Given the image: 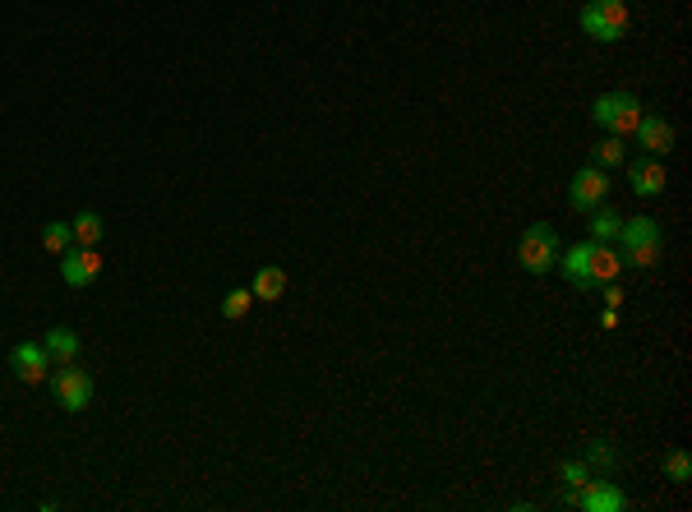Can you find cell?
<instances>
[{"label":"cell","instance_id":"obj_17","mask_svg":"<svg viewBox=\"0 0 692 512\" xmlns=\"http://www.w3.org/2000/svg\"><path fill=\"white\" fill-rule=\"evenodd\" d=\"M591 162H596V167H619V162H628V148H623V139L619 134H609L605 143H596V148H591Z\"/></svg>","mask_w":692,"mask_h":512},{"label":"cell","instance_id":"obj_13","mask_svg":"<svg viewBox=\"0 0 692 512\" xmlns=\"http://www.w3.org/2000/svg\"><path fill=\"white\" fill-rule=\"evenodd\" d=\"M47 356H51V365H74V360H79V333H74V328H51L47 333Z\"/></svg>","mask_w":692,"mask_h":512},{"label":"cell","instance_id":"obj_14","mask_svg":"<svg viewBox=\"0 0 692 512\" xmlns=\"http://www.w3.org/2000/svg\"><path fill=\"white\" fill-rule=\"evenodd\" d=\"M600 14V24H605V37L609 42H619L628 33V0H591Z\"/></svg>","mask_w":692,"mask_h":512},{"label":"cell","instance_id":"obj_1","mask_svg":"<svg viewBox=\"0 0 692 512\" xmlns=\"http://www.w3.org/2000/svg\"><path fill=\"white\" fill-rule=\"evenodd\" d=\"M614 245H619L623 263H633V268H656L665 259V236H660L656 217H623Z\"/></svg>","mask_w":692,"mask_h":512},{"label":"cell","instance_id":"obj_7","mask_svg":"<svg viewBox=\"0 0 692 512\" xmlns=\"http://www.w3.org/2000/svg\"><path fill=\"white\" fill-rule=\"evenodd\" d=\"M628 185H633V194H642V199H656V194H665V162L660 157H637V162H628Z\"/></svg>","mask_w":692,"mask_h":512},{"label":"cell","instance_id":"obj_15","mask_svg":"<svg viewBox=\"0 0 692 512\" xmlns=\"http://www.w3.org/2000/svg\"><path fill=\"white\" fill-rule=\"evenodd\" d=\"M250 291H254V300H268V305H273V300L287 296V273H282V268H259Z\"/></svg>","mask_w":692,"mask_h":512},{"label":"cell","instance_id":"obj_22","mask_svg":"<svg viewBox=\"0 0 692 512\" xmlns=\"http://www.w3.org/2000/svg\"><path fill=\"white\" fill-rule=\"evenodd\" d=\"M665 476L674 480V485H688V480H692V457L683 453V448H679V453H669V457H665Z\"/></svg>","mask_w":692,"mask_h":512},{"label":"cell","instance_id":"obj_21","mask_svg":"<svg viewBox=\"0 0 692 512\" xmlns=\"http://www.w3.org/2000/svg\"><path fill=\"white\" fill-rule=\"evenodd\" d=\"M582 462L591 466V471H605V476H609V471H614V448H609L605 439H596V443H591V448H586V457H582Z\"/></svg>","mask_w":692,"mask_h":512},{"label":"cell","instance_id":"obj_10","mask_svg":"<svg viewBox=\"0 0 692 512\" xmlns=\"http://www.w3.org/2000/svg\"><path fill=\"white\" fill-rule=\"evenodd\" d=\"M623 489L614 485V480H586L582 489H577V508H586V512H619L623 508Z\"/></svg>","mask_w":692,"mask_h":512},{"label":"cell","instance_id":"obj_9","mask_svg":"<svg viewBox=\"0 0 692 512\" xmlns=\"http://www.w3.org/2000/svg\"><path fill=\"white\" fill-rule=\"evenodd\" d=\"M591 250H596V240H582V245H573L568 254H559V273L563 282L573 286V291H591Z\"/></svg>","mask_w":692,"mask_h":512},{"label":"cell","instance_id":"obj_16","mask_svg":"<svg viewBox=\"0 0 692 512\" xmlns=\"http://www.w3.org/2000/svg\"><path fill=\"white\" fill-rule=\"evenodd\" d=\"M619 227H623V217L614 213V208H591V240H609L614 245V236H619Z\"/></svg>","mask_w":692,"mask_h":512},{"label":"cell","instance_id":"obj_24","mask_svg":"<svg viewBox=\"0 0 692 512\" xmlns=\"http://www.w3.org/2000/svg\"><path fill=\"white\" fill-rule=\"evenodd\" d=\"M577 24H582V33H586V37H596V42H609V37H605V24H600V14H596V5H591V0L582 5V14H577Z\"/></svg>","mask_w":692,"mask_h":512},{"label":"cell","instance_id":"obj_12","mask_svg":"<svg viewBox=\"0 0 692 512\" xmlns=\"http://www.w3.org/2000/svg\"><path fill=\"white\" fill-rule=\"evenodd\" d=\"M619 273H623L619 245H609V240H596V250H591V282H596V286L619 282Z\"/></svg>","mask_w":692,"mask_h":512},{"label":"cell","instance_id":"obj_3","mask_svg":"<svg viewBox=\"0 0 692 512\" xmlns=\"http://www.w3.org/2000/svg\"><path fill=\"white\" fill-rule=\"evenodd\" d=\"M642 116H646V111H642V102H637L633 93H605V97L591 102V120H596L600 130L619 134V139H628Z\"/></svg>","mask_w":692,"mask_h":512},{"label":"cell","instance_id":"obj_6","mask_svg":"<svg viewBox=\"0 0 692 512\" xmlns=\"http://www.w3.org/2000/svg\"><path fill=\"white\" fill-rule=\"evenodd\" d=\"M51 388H56V406H65V411H88V402H93V379L79 365H60Z\"/></svg>","mask_w":692,"mask_h":512},{"label":"cell","instance_id":"obj_5","mask_svg":"<svg viewBox=\"0 0 692 512\" xmlns=\"http://www.w3.org/2000/svg\"><path fill=\"white\" fill-rule=\"evenodd\" d=\"M60 277H65V286H74V291L93 286L97 277H102V254H97V245H70V250L60 254Z\"/></svg>","mask_w":692,"mask_h":512},{"label":"cell","instance_id":"obj_8","mask_svg":"<svg viewBox=\"0 0 692 512\" xmlns=\"http://www.w3.org/2000/svg\"><path fill=\"white\" fill-rule=\"evenodd\" d=\"M10 365L14 374H19V383H42L51 370V356H47V346H37V342H19L10 351Z\"/></svg>","mask_w":692,"mask_h":512},{"label":"cell","instance_id":"obj_23","mask_svg":"<svg viewBox=\"0 0 692 512\" xmlns=\"http://www.w3.org/2000/svg\"><path fill=\"white\" fill-rule=\"evenodd\" d=\"M591 476H596V471H591L586 462H563V466H559V480H563L568 489H582Z\"/></svg>","mask_w":692,"mask_h":512},{"label":"cell","instance_id":"obj_11","mask_svg":"<svg viewBox=\"0 0 692 512\" xmlns=\"http://www.w3.org/2000/svg\"><path fill=\"white\" fill-rule=\"evenodd\" d=\"M633 134H637V148H642L646 157H665L669 148H674V125H669L665 116H642Z\"/></svg>","mask_w":692,"mask_h":512},{"label":"cell","instance_id":"obj_4","mask_svg":"<svg viewBox=\"0 0 692 512\" xmlns=\"http://www.w3.org/2000/svg\"><path fill=\"white\" fill-rule=\"evenodd\" d=\"M605 199H609V171L596 167V162H586V167L573 176V185H568V203H573L577 213H591V208H600Z\"/></svg>","mask_w":692,"mask_h":512},{"label":"cell","instance_id":"obj_20","mask_svg":"<svg viewBox=\"0 0 692 512\" xmlns=\"http://www.w3.org/2000/svg\"><path fill=\"white\" fill-rule=\"evenodd\" d=\"M42 245H47V254H65L74 245V231L70 222H47V231H42Z\"/></svg>","mask_w":692,"mask_h":512},{"label":"cell","instance_id":"obj_18","mask_svg":"<svg viewBox=\"0 0 692 512\" xmlns=\"http://www.w3.org/2000/svg\"><path fill=\"white\" fill-rule=\"evenodd\" d=\"M250 305H254V291H250V286H240V291H227V296H222V319L240 323L245 314H250Z\"/></svg>","mask_w":692,"mask_h":512},{"label":"cell","instance_id":"obj_2","mask_svg":"<svg viewBox=\"0 0 692 512\" xmlns=\"http://www.w3.org/2000/svg\"><path fill=\"white\" fill-rule=\"evenodd\" d=\"M517 263H522L531 277L549 273L554 263H559V231L549 227V222H531L517 240Z\"/></svg>","mask_w":692,"mask_h":512},{"label":"cell","instance_id":"obj_19","mask_svg":"<svg viewBox=\"0 0 692 512\" xmlns=\"http://www.w3.org/2000/svg\"><path fill=\"white\" fill-rule=\"evenodd\" d=\"M70 231H74V245H97V240H102V217H97V213H79L70 222Z\"/></svg>","mask_w":692,"mask_h":512}]
</instances>
